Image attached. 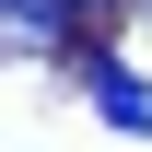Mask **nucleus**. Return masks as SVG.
Wrapping results in <instances>:
<instances>
[{
  "mask_svg": "<svg viewBox=\"0 0 152 152\" xmlns=\"http://www.w3.org/2000/svg\"><path fill=\"white\" fill-rule=\"evenodd\" d=\"M12 47L23 58H58L70 47V0H12Z\"/></svg>",
  "mask_w": 152,
  "mask_h": 152,
  "instance_id": "2",
  "label": "nucleus"
},
{
  "mask_svg": "<svg viewBox=\"0 0 152 152\" xmlns=\"http://www.w3.org/2000/svg\"><path fill=\"white\" fill-rule=\"evenodd\" d=\"M82 105H94L105 129H152V82H140L117 47H94V58H82Z\"/></svg>",
  "mask_w": 152,
  "mask_h": 152,
  "instance_id": "1",
  "label": "nucleus"
},
{
  "mask_svg": "<svg viewBox=\"0 0 152 152\" xmlns=\"http://www.w3.org/2000/svg\"><path fill=\"white\" fill-rule=\"evenodd\" d=\"M82 12H117V0H82Z\"/></svg>",
  "mask_w": 152,
  "mask_h": 152,
  "instance_id": "3",
  "label": "nucleus"
}]
</instances>
